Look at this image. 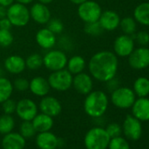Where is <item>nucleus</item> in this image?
Masks as SVG:
<instances>
[{"mask_svg": "<svg viewBox=\"0 0 149 149\" xmlns=\"http://www.w3.org/2000/svg\"><path fill=\"white\" fill-rule=\"evenodd\" d=\"M88 67L93 78L106 83L116 77L118 68V57L111 51H100L91 58Z\"/></svg>", "mask_w": 149, "mask_h": 149, "instance_id": "1", "label": "nucleus"}, {"mask_svg": "<svg viewBox=\"0 0 149 149\" xmlns=\"http://www.w3.org/2000/svg\"><path fill=\"white\" fill-rule=\"evenodd\" d=\"M109 99L107 95L101 91L90 92L84 104L85 113L91 118H100L107 111Z\"/></svg>", "mask_w": 149, "mask_h": 149, "instance_id": "2", "label": "nucleus"}, {"mask_svg": "<svg viewBox=\"0 0 149 149\" xmlns=\"http://www.w3.org/2000/svg\"><path fill=\"white\" fill-rule=\"evenodd\" d=\"M110 140L111 138L105 129L93 127L85 134L84 146L86 149H107Z\"/></svg>", "mask_w": 149, "mask_h": 149, "instance_id": "3", "label": "nucleus"}, {"mask_svg": "<svg viewBox=\"0 0 149 149\" xmlns=\"http://www.w3.org/2000/svg\"><path fill=\"white\" fill-rule=\"evenodd\" d=\"M6 18L10 20L13 26L20 27L26 26L31 17L29 10L25 5L15 3L7 8Z\"/></svg>", "mask_w": 149, "mask_h": 149, "instance_id": "4", "label": "nucleus"}, {"mask_svg": "<svg viewBox=\"0 0 149 149\" xmlns=\"http://www.w3.org/2000/svg\"><path fill=\"white\" fill-rule=\"evenodd\" d=\"M48 84L50 88L58 91H66L72 86L73 76L68 69H61L53 71L48 77Z\"/></svg>", "mask_w": 149, "mask_h": 149, "instance_id": "5", "label": "nucleus"}, {"mask_svg": "<svg viewBox=\"0 0 149 149\" xmlns=\"http://www.w3.org/2000/svg\"><path fill=\"white\" fill-rule=\"evenodd\" d=\"M136 99L134 91L128 87H118L111 92V103L119 109L131 108Z\"/></svg>", "mask_w": 149, "mask_h": 149, "instance_id": "6", "label": "nucleus"}, {"mask_svg": "<svg viewBox=\"0 0 149 149\" xmlns=\"http://www.w3.org/2000/svg\"><path fill=\"white\" fill-rule=\"evenodd\" d=\"M77 13L83 21L85 23H92L98 21L102 13V9L97 2L87 0L84 3L79 5Z\"/></svg>", "mask_w": 149, "mask_h": 149, "instance_id": "7", "label": "nucleus"}, {"mask_svg": "<svg viewBox=\"0 0 149 149\" xmlns=\"http://www.w3.org/2000/svg\"><path fill=\"white\" fill-rule=\"evenodd\" d=\"M67 62V55L61 50H50L43 57V65L51 71L63 69Z\"/></svg>", "mask_w": 149, "mask_h": 149, "instance_id": "8", "label": "nucleus"}, {"mask_svg": "<svg viewBox=\"0 0 149 149\" xmlns=\"http://www.w3.org/2000/svg\"><path fill=\"white\" fill-rule=\"evenodd\" d=\"M128 63L133 69H144L149 67V48L146 47L134 48L128 56Z\"/></svg>", "mask_w": 149, "mask_h": 149, "instance_id": "9", "label": "nucleus"}, {"mask_svg": "<svg viewBox=\"0 0 149 149\" xmlns=\"http://www.w3.org/2000/svg\"><path fill=\"white\" fill-rule=\"evenodd\" d=\"M15 112L23 121H32L38 114V107L32 99L23 98L17 103Z\"/></svg>", "mask_w": 149, "mask_h": 149, "instance_id": "10", "label": "nucleus"}, {"mask_svg": "<svg viewBox=\"0 0 149 149\" xmlns=\"http://www.w3.org/2000/svg\"><path fill=\"white\" fill-rule=\"evenodd\" d=\"M141 121L137 119L132 115H127L123 122L122 131L125 136L131 140H138L142 135Z\"/></svg>", "mask_w": 149, "mask_h": 149, "instance_id": "11", "label": "nucleus"}, {"mask_svg": "<svg viewBox=\"0 0 149 149\" xmlns=\"http://www.w3.org/2000/svg\"><path fill=\"white\" fill-rule=\"evenodd\" d=\"M134 44L133 36L126 34L120 35L114 41V54L119 57H128L134 49Z\"/></svg>", "mask_w": 149, "mask_h": 149, "instance_id": "12", "label": "nucleus"}, {"mask_svg": "<svg viewBox=\"0 0 149 149\" xmlns=\"http://www.w3.org/2000/svg\"><path fill=\"white\" fill-rule=\"evenodd\" d=\"M72 85L78 93L82 95H88L90 92L92 91L93 81L91 76L82 72L77 74L76 77H73Z\"/></svg>", "mask_w": 149, "mask_h": 149, "instance_id": "13", "label": "nucleus"}, {"mask_svg": "<svg viewBox=\"0 0 149 149\" xmlns=\"http://www.w3.org/2000/svg\"><path fill=\"white\" fill-rule=\"evenodd\" d=\"M40 110L42 113L52 118L57 117L62 110L60 101L54 97H43L40 102Z\"/></svg>", "mask_w": 149, "mask_h": 149, "instance_id": "14", "label": "nucleus"}, {"mask_svg": "<svg viewBox=\"0 0 149 149\" xmlns=\"http://www.w3.org/2000/svg\"><path fill=\"white\" fill-rule=\"evenodd\" d=\"M132 108V116L139 121H149V98L139 97L135 99Z\"/></svg>", "mask_w": 149, "mask_h": 149, "instance_id": "15", "label": "nucleus"}, {"mask_svg": "<svg viewBox=\"0 0 149 149\" xmlns=\"http://www.w3.org/2000/svg\"><path fill=\"white\" fill-rule=\"evenodd\" d=\"M35 143L40 149H56L60 145L57 136L50 131L39 132L36 135Z\"/></svg>", "mask_w": 149, "mask_h": 149, "instance_id": "16", "label": "nucleus"}, {"mask_svg": "<svg viewBox=\"0 0 149 149\" xmlns=\"http://www.w3.org/2000/svg\"><path fill=\"white\" fill-rule=\"evenodd\" d=\"M26 139L19 132H9L5 134L2 139L3 149H24Z\"/></svg>", "mask_w": 149, "mask_h": 149, "instance_id": "17", "label": "nucleus"}, {"mask_svg": "<svg viewBox=\"0 0 149 149\" xmlns=\"http://www.w3.org/2000/svg\"><path fill=\"white\" fill-rule=\"evenodd\" d=\"M30 17L38 24H47L51 19V13L49 9L41 3L34 4L30 9Z\"/></svg>", "mask_w": 149, "mask_h": 149, "instance_id": "18", "label": "nucleus"}, {"mask_svg": "<svg viewBox=\"0 0 149 149\" xmlns=\"http://www.w3.org/2000/svg\"><path fill=\"white\" fill-rule=\"evenodd\" d=\"M98 22L104 30L114 31L119 26L120 18L118 14L113 11H105L101 13Z\"/></svg>", "mask_w": 149, "mask_h": 149, "instance_id": "19", "label": "nucleus"}, {"mask_svg": "<svg viewBox=\"0 0 149 149\" xmlns=\"http://www.w3.org/2000/svg\"><path fill=\"white\" fill-rule=\"evenodd\" d=\"M29 89L31 92L38 97H45L50 91L48 81L42 77H36L29 83Z\"/></svg>", "mask_w": 149, "mask_h": 149, "instance_id": "20", "label": "nucleus"}, {"mask_svg": "<svg viewBox=\"0 0 149 149\" xmlns=\"http://www.w3.org/2000/svg\"><path fill=\"white\" fill-rule=\"evenodd\" d=\"M36 41L38 45L44 49H50L54 47L56 43V37L49 29H40L36 33Z\"/></svg>", "mask_w": 149, "mask_h": 149, "instance_id": "21", "label": "nucleus"}, {"mask_svg": "<svg viewBox=\"0 0 149 149\" xmlns=\"http://www.w3.org/2000/svg\"><path fill=\"white\" fill-rule=\"evenodd\" d=\"M5 68L9 73L18 74L22 73L26 68V61L19 55H11L6 59Z\"/></svg>", "mask_w": 149, "mask_h": 149, "instance_id": "22", "label": "nucleus"}, {"mask_svg": "<svg viewBox=\"0 0 149 149\" xmlns=\"http://www.w3.org/2000/svg\"><path fill=\"white\" fill-rule=\"evenodd\" d=\"M32 123L37 132H48L52 129L54 125V119L52 117L41 112L33 118Z\"/></svg>", "mask_w": 149, "mask_h": 149, "instance_id": "23", "label": "nucleus"}, {"mask_svg": "<svg viewBox=\"0 0 149 149\" xmlns=\"http://www.w3.org/2000/svg\"><path fill=\"white\" fill-rule=\"evenodd\" d=\"M133 16L136 22L149 26V2L142 3L136 6L133 12Z\"/></svg>", "mask_w": 149, "mask_h": 149, "instance_id": "24", "label": "nucleus"}, {"mask_svg": "<svg viewBox=\"0 0 149 149\" xmlns=\"http://www.w3.org/2000/svg\"><path fill=\"white\" fill-rule=\"evenodd\" d=\"M67 66H68V70L72 74H77L82 73L86 67V61L82 56L74 55L68 61Z\"/></svg>", "mask_w": 149, "mask_h": 149, "instance_id": "25", "label": "nucleus"}, {"mask_svg": "<svg viewBox=\"0 0 149 149\" xmlns=\"http://www.w3.org/2000/svg\"><path fill=\"white\" fill-rule=\"evenodd\" d=\"M139 97H146L149 95V79L144 77L137 78L133 84V90Z\"/></svg>", "mask_w": 149, "mask_h": 149, "instance_id": "26", "label": "nucleus"}, {"mask_svg": "<svg viewBox=\"0 0 149 149\" xmlns=\"http://www.w3.org/2000/svg\"><path fill=\"white\" fill-rule=\"evenodd\" d=\"M13 91V84L5 77H0V104L11 97Z\"/></svg>", "mask_w": 149, "mask_h": 149, "instance_id": "27", "label": "nucleus"}, {"mask_svg": "<svg viewBox=\"0 0 149 149\" xmlns=\"http://www.w3.org/2000/svg\"><path fill=\"white\" fill-rule=\"evenodd\" d=\"M119 26L124 33V34L126 35H134L136 29H137V22L134 19V18L131 17H125L122 19H120Z\"/></svg>", "mask_w": 149, "mask_h": 149, "instance_id": "28", "label": "nucleus"}, {"mask_svg": "<svg viewBox=\"0 0 149 149\" xmlns=\"http://www.w3.org/2000/svg\"><path fill=\"white\" fill-rule=\"evenodd\" d=\"M15 120L9 114H4L0 117V133L7 134L14 129Z\"/></svg>", "mask_w": 149, "mask_h": 149, "instance_id": "29", "label": "nucleus"}, {"mask_svg": "<svg viewBox=\"0 0 149 149\" xmlns=\"http://www.w3.org/2000/svg\"><path fill=\"white\" fill-rule=\"evenodd\" d=\"M43 65V57L39 54H33L26 60V67L31 70L39 69Z\"/></svg>", "mask_w": 149, "mask_h": 149, "instance_id": "30", "label": "nucleus"}, {"mask_svg": "<svg viewBox=\"0 0 149 149\" xmlns=\"http://www.w3.org/2000/svg\"><path fill=\"white\" fill-rule=\"evenodd\" d=\"M36 130L32 123V121H23L19 127V133L26 139H31L35 136Z\"/></svg>", "mask_w": 149, "mask_h": 149, "instance_id": "31", "label": "nucleus"}, {"mask_svg": "<svg viewBox=\"0 0 149 149\" xmlns=\"http://www.w3.org/2000/svg\"><path fill=\"white\" fill-rule=\"evenodd\" d=\"M108 148L109 149H130V145L125 139L122 138L121 136H118L111 139L108 145Z\"/></svg>", "mask_w": 149, "mask_h": 149, "instance_id": "32", "label": "nucleus"}, {"mask_svg": "<svg viewBox=\"0 0 149 149\" xmlns=\"http://www.w3.org/2000/svg\"><path fill=\"white\" fill-rule=\"evenodd\" d=\"M84 31L86 33H88L91 36H98L103 33L104 29L100 26L99 22L96 21V22H92V23H85Z\"/></svg>", "mask_w": 149, "mask_h": 149, "instance_id": "33", "label": "nucleus"}, {"mask_svg": "<svg viewBox=\"0 0 149 149\" xmlns=\"http://www.w3.org/2000/svg\"><path fill=\"white\" fill-rule=\"evenodd\" d=\"M13 42V35L10 30L0 29V46L8 47Z\"/></svg>", "mask_w": 149, "mask_h": 149, "instance_id": "34", "label": "nucleus"}, {"mask_svg": "<svg viewBox=\"0 0 149 149\" xmlns=\"http://www.w3.org/2000/svg\"><path fill=\"white\" fill-rule=\"evenodd\" d=\"M47 24V28L49 29L54 34L61 33L63 31V24L60 19H50Z\"/></svg>", "mask_w": 149, "mask_h": 149, "instance_id": "35", "label": "nucleus"}, {"mask_svg": "<svg viewBox=\"0 0 149 149\" xmlns=\"http://www.w3.org/2000/svg\"><path fill=\"white\" fill-rule=\"evenodd\" d=\"M105 131L108 133V135L110 136V138L112 139V138H116V137H118L121 135L122 127L117 123H111L110 125H107Z\"/></svg>", "mask_w": 149, "mask_h": 149, "instance_id": "36", "label": "nucleus"}, {"mask_svg": "<svg viewBox=\"0 0 149 149\" xmlns=\"http://www.w3.org/2000/svg\"><path fill=\"white\" fill-rule=\"evenodd\" d=\"M16 106H17V103L11 98H8L7 100L2 103V107L5 114L12 115L13 113H14L16 111Z\"/></svg>", "mask_w": 149, "mask_h": 149, "instance_id": "37", "label": "nucleus"}, {"mask_svg": "<svg viewBox=\"0 0 149 149\" xmlns=\"http://www.w3.org/2000/svg\"><path fill=\"white\" fill-rule=\"evenodd\" d=\"M132 36L134 40H136L140 47H146L149 43V33L146 31H140L135 35V37L134 35Z\"/></svg>", "mask_w": 149, "mask_h": 149, "instance_id": "38", "label": "nucleus"}, {"mask_svg": "<svg viewBox=\"0 0 149 149\" xmlns=\"http://www.w3.org/2000/svg\"><path fill=\"white\" fill-rule=\"evenodd\" d=\"M13 88H15L18 91H26L29 89V82L27 79L23 77H19L13 82Z\"/></svg>", "mask_w": 149, "mask_h": 149, "instance_id": "39", "label": "nucleus"}, {"mask_svg": "<svg viewBox=\"0 0 149 149\" xmlns=\"http://www.w3.org/2000/svg\"><path fill=\"white\" fill-rule=\"evenodd\" d=\"M13 25L10 22V20L6 17L0 19V29H4V30H10L12 28Z\"/></svg>", "mask_w": 149, "mask_h": 149, "instance_id": "40", "label": "nucleus"}, {"mask_svg": "<svg viewBox=\"0 0 149 149\" xmlns=\"http://www.w3.org/2000/svg\"><path fill=\"white\" fill-rule=\"evenodd\" d=\"M106 84H107V89L109 91H111V92L118 88V81L115 77L109 80L108 82H106Z\"/></svg>", "mask_w": 149, "mask_h": 149, "instance_id": "41", "label": "nucleus"}, {"mask_svg": "<svg viewBox=\"0 0 149 149\" xmlns=\"http://www.w3.org/2000/svg\"><path fill=\"white\" fill-rule=\"evenodd\" d=\"M14 0H0V6H5V7H9L11 5H13Z\"/></svg>", "mask_w": 149, "mask_h": 149, "instance_id": "42", "label": "nucleus"}, {"mask_svg": "<svg viewBox=\"0 0 149 149\" xmlns=\"http://www.w3.org/2000/svg\"><path fill=\"white\" fill-rule=\"evenodd\" d=\"M6 13H7V9L5 6H0V19L6 18Z\"/></svg>", "mask_w": 149, "mask_h": 149, "instance_id": "43", "label": "nucleus"}, {"mask_svg": "<svg viewBox=\"0 0 149 149\" xmlns=\"http://www.w3.org/2000/svg\"><path fill=\"white\" fill-rule=\"evenodd\" d=\"M17 3H19V4H23V5H27V4H30L32 3L33 0H16Z\"/></svg>", "mask_w": 149, "mask_h": 149, "instance_id": "44", "label": "nucleus"}, {"mask_svg": "<svg viewBox=\"0 0 149 149\" xmlns=\"http://www.w3.org/2000/svg\"><path fill=\"white\" fill-rule=\"evenodd\" d=\"M69 1H71V3H73L74 5H81V4L84 3L85 1H87V0H69Z\"/></svg>", "mask_w": 149, "mask_h": 149, "instance_id": "45", "label": "nucleus"}, {"mask_svg": "<svg viewBox=\"0 0 149 149\" xmlns=\"http://www.w3.org/2000/svg\"><path fill=\"white\" fill-rule=\"evenodd\" d=\"M38 1H39V3H41L43 5H47V4L52 3L54 0H38Z\"/></svg>", "mask_w": 149, "mask_h": 149, "instance_id": "46", "label": "nucleus"}]
</instances>
